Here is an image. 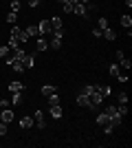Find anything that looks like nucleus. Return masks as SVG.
I'll list each match as a JSON object with an SVG mask.
<instances>
[{"mask_svg":"<svg viewBox=\"0 0 132 148\" xmlns=\"http://www.w3.org/2000/svg\"><path fill=\"white\" fill-rule=\"evenodd\" d=\"M7 47H9L11 51H18V49H22V47H20V42L16 40V38H9V42H7Z\"/></svg>","mask_w":132,"mask_h":148,"instance_id":"a211bd4d","label":"nucleus"},{"mask_svg":"<svg viewBox=\"0 0 132 148\" xmlns=\"http://www.w3.org/2000/svg\"><path fill=\"white\" fill-rule=\"evenodd\" d=\"M62 9H64V13H73V2H64Z\"/></svg>","mask_w":132,"mask_h":148,"instance_id":"2f4dec72","label":"nucleus"},{"mask_svg":"<svg viewBox=\"0 0 132 148\" xmlns=\"http://www.w3.org/2000/svg\"><path fill=\"white\" fill-rule=\"evenodd\" d=\"M13 117H16V115H13L11 108H2V111H0V119H2L5 124H11V122H13Z\"/></svg>","mask_w":132,"mask_h":148,"instance_id":"20e7f679","label":"nucleus"},{"mask_svg":"<svg viewBox=\"0 0 132 148\" xmlns=\"http://www.w3.org/2000/svg\"><path fill=\"white\" fill-rule=\"evenodd\" d=\"M51 20V27H53V31H57V29H64V22H62V18H49Z\"/></svg>","mask_w":132,"mask_h":148,"instance_id":"4468645a","label":"nucleus"},{"mask_svg":"<svg viewBox=\"0 0 132 148\" xmlns=\"http://www.w3.org/2000/svg\"><path fill=\"white\" fill-rule=\"evenodd\" d=\"M101 38H106V40H110V42H112V40H117V33H114L110 27H106V29L101 31Z\"/></svg>","mask_w":132,"mask_h":148,"instance_id":"9b49d317","label":"nucleus"},{"mask_svg":"<svg viewBox=\"0 0 132 148\" xmlns=\"http://www.w3.org/2000/svg\"><path fill=\"white\" fill-rule=\"evenodd\" d=\"M7 130H9V126L2 122V124H0V135H7Z\"/></svg>","mask_w":132,"mask_h":148,"instance_id":"c9c22d12","label":"nucleus"},{"mask_svg":"<svg viewBox=\"0 0 132 148\" xmlns=\"http://www.w3.org/2000/svg\"><path fill=\"white\" fill-rule=\"evenodd\" d=\"M9 104H11V99H7V97H0V111H2V108H7Z\"/></svg>","mask_w":132,"mask_h":148,"instance_id":"473e14b6","label":"nucleus"},{"mask_svg":"<svg viewBox=\"0 0 132 148\" xmlns=\"http://www.w3.org/2000/svg\"><path fill=\"white\" fill-rule=\"evenodd\" d=\"M108 122H110V117H108L106 113H99V115H97V124H99V126H106Z\"/></svg>","mask_w":132,"mask_h":148,"instance_id":"aec40b11","label":"nucleus"},{"mask_svg":"<svg viewBox=\"0 0 132 148\" xmlns=\"http://www.w3.org/2000/svg\"><path fill=\"white\" fill-rule=\"evenodd\" d=\"M22 64H24V69H31L33 64H35V58H33V53H24V56H22Z\"/></svg>","mask_w":132,"mask_h":148,"instance_id":"1a4fd4ad","label":"nucleus"},{"mask_svg":"<svg viewBox=\"0 0 132 148\" xmlns=\"http://www.w3.org/2000/svg\"><path fill=\"white\" fill-rule=\"evenodd\" d=\"M93 38H101V29H97V27H95V29H93Z\"/></svg>","mask_w":132,"mask_h":148,"instance_id":"e433bc0d","label":"nucleus"},{"mask_svg":"<svg viewBox=\"0 0 132 148\" xmlns=\"http://www.w3.org/2000/svg\"><path fill=\"white\" fill-rule=\"evenodd\" d=\"M73 13H77V16H82V18H88V13H86V7H84L82 2H77V5H73Z\"/></svg>","mask_w":132,"mask_h":148,"instance_id":"9d476101","label":"nucleus"},{"mask_svg":"<svg viewBox=\"0 0 132 148\" xmlns=\"http://www.w3.org/2000/svg\"><path fill=\"white\" fill-rule=\"evenodd\" d=\"M104 113H106L108 117H112L114 113H117V106H106V111H104Z\"/></svg>","mask_w":132,"mask_h":148,"instance_id":"c756f323","label":"nucleus"},{"mask_svg":"<svg viewBox=\"0 0 132 148\" xmlns=\"http://www.w3.org/2000/svg\"><path fill=\"white\" fill-rule=\"evenodd\" d=\"M117 80H119L121 84H126V82H128V73H121V71H119V75H117Z\"/></svg>","mask_w":132,"mask_h":148,"instance_id":"f704fd0d","label":"nucleus"},{"mask_svg":"<svg viewBox=\"0 0 132 148\" xmlns=\"http://www.w3.org/2000/svg\"><path fill=\"white\" fill-rule=\"evenodd\" d=\"M119 71H121L119 64H110V69H108V73L112 75V77H117V75H119Z\"/></svg>","mask_w":132,"mask_h":148,"instance_id":"5701e85b","label":"nucleus"},{"mask_svg":"<svg viewBox=\"0 0 132 148\" xmlns=\"http://www.w3.org/2000/svg\"><path fill=\"white\" fill-rule=\"evenodd\" d=\"M5 20H7V22H9V25L13 27V25H16V20H18V13H16V11H9V13H7V18H5Z\"/></svg>","mask_w":132,"mask_h":148,"instance_id":"412c9836","label":"nucleus"},{"mask_svg":"<svg viewBox=\"0 0 132 148\" xmlns=\"http://www.w3.org/2000/svg\"><path fill=\"white\" fill-rule=\"evenodd\" d=\"M57 2H60V5H64V2H68V0H57Z\"/></svg>","mask_w":132,"mask_h":148,"instance_id":"58836bf2","label":"nucleus"},{"mask_svg":"<svg viewBox=\"0 0 132 148\" xmlns=\"http://www.w3.org/2000/svg\"><path fill=\"white\" fill-rule=\"evenodd\" d=\"M24 31H26V36H29V38H31V36H40V27L38 25H29Z\"/></svg>","mask_w":132,"mask_h":148,"instance_id":"dca6fc26","label":"nucleus"},{"mask_svg":"<svg viewBox=\"0 0 132 148\" xmlns=\"http://www.w3.org/2000/svg\"><path fill=\"white\" fill-rule=\"evenodd\" d=\"M117 99H119V104H128V93H119Z\"/></svg>","mask_w":132,"mask_h":148,"instance_id":"7c9ffc66","label":"nucleus"},{"mask_svg":"<svg viewBox=\"0 0 132 148\" xmlns=\"http://www.w3.org/2000/svg\"><path fill=\"white\" fill-rule=\"evenodd\" d=\"M106 27H110V25H108V20H106V18H97V29H101V31H104Z\"/></svg>","mask_w":132,"mask_h":148,"instance_id":"a878e982","label":"nucleus"},{"mask_svg":"<svg viewBox=\"0 0 132 148\" xmlns=\"http://www.w3.org/2000/svg\"><path fill=\"white\" fill-rule=\"evenodd\" d=\"M40 91H42V95L46 97V95H51V93H57V86H53V84H44Z\"/></svg>","mask_w":132,"mask_h":148,"instance_id":"2eb2a0df","label":"nucleus"},{"mask_svg":"<svg viewBox=\"0 0 132 148\" xmlns=\"http://www.w3.org/2000/svg\"><path fill=\"white\" fill-rule=\"evenodd\" d=\"M35 49H38L40 53H42V51H46V49H49V42H46V40H44V38L40 36L38 40H35Z\"/></svg>","mask_w":132,"mask_h":148,"instance_id":"f8f14e48","label":"nucleus"},{"mask_svg":"<svg viewBox=\"0 0 132 148\" xmlns=\"http://www.w3.org/2000/svg\"><path fill=\"white\" fill-rule=\"evenodd\" d=\"M114 58H117V64H119L123 71H130L132 62H130V58H126V53H123V51H117V53H114Z\"/></svg>","mask_w":132,"mask_h":148,"instance_id":"f03ea898","label":"nucleus"},{"mask_svg":"<svg viewBox=\"0 0 132 148\" xmlns=\"http://www.w3.org/2000/svg\"><path fill=\"white\" fill-rule=\"evenodd\" d=\"M49 47H51V49H62V38H57V36H53V40H51V42H49Z\"/></svg>","mask_w":132,"mask_h":148,"instance_id":"f3484780","label":"nucleus"},{"mask_svg":"<svg viewBox=\"0 0 132 148\" xmlns=\"http://www.w3.org/2000/svg\"><path fill=\"white\" fill-rule=\"evenodd\" d=\"M9 53H11V49H9L7 44H2V47H0V58H7Z\"/></svg>","mask_w":132,"mask_h":148,"instance_id":"cd10ccee","label":"nucleus"},{"mask_svg":"<svg viewBox=\"0 0 132 148\" xmlns=\"http://www.w3.org/2000/svg\"><path fill=\"white\" fill-rule=\"evenodd\" d=\"M121 27H123V29H132V18L130 16H121Z\"/></svg>","mask_w":132,"mask_h":148,"instance_id":"6ab92c4d","label":"nucleus"},{"mask_svg":"<svg viewBox=\"0 0 132 148\" xmlns=\"http://www.w3.org/2000/svg\"><path fill=\"white\" fill-rule=\"evenodd\" d=\"M26 2H29V7H38L40 0H26Z\"/></svg>","mask_w":132,"mask_h":148,"instance_id":"4c0bfd02","label":"nucleus"},{"mask_svg":"<svg viewBox=\"0 0 132 148\" xmlns=\"http://www.w3.org/2000/svg\"><path fill=\"white\" fill-rule=\"evenodd\" d=\"M117 113H119L121 117H126V115H128V106H126V104H121V106H117Z\"/></svg>","mask_w":132,"mask_h":148,"instance_id":"c85d7f7f","label":"nucleus"},{"mask_svg":"<svg viewBox=\"0 0 132 148\" xmlns=\"http://www.w3.org/2000/svg\"><path fill=\"white\" fill-rule=\"evenodd\" d=\"M46 102H49V106L60 104V97H57V93H51V95H46Z\"/></svg>","mask_w":132,"mask_h":148,"instance_id":"4be33fe9","label":"nucleus"},{"mask_svg":"<svg viewBox=\"0 0 132 148\" xmlns=\"http://www.w3.org/2000/svg\"><path fill=\"white\" fill-rule=\"evenodd\" d=\"M77 106H82V108H90V97L84 95V93H79V95H77Z\"/></svg>","mask_w":132,"mask_h":148,"instance_id":"0eeeda50","label":"nucleus"},{"mask_svg":"<svg viewBox=\"0 0 132 148\" xmlns=\"http://www.w3.org/2000/svg\"><path fill=\"white\" fill-rule=\"evenodd\" d=\"M104 133H106V135H112V133H114V126H112V124H106V126H104Z\"/></svg>","mask_w":132,"mask_h":148,"instance_id":"72a5a7b5","label":"nucleus"},{"mask_svg":"<svg viewBox=\"0 0 132 148\" xmlns=\"http://www.w3.org/2000/svg\"><path fill=\"white\" fill-rule=\"evenodd\" d=\"M99 93L104 95V97H110V95H112V88H110V86H101V84H99Z\"/></svg>","mask_w":132,"mask_h":148,"instance_id":"393cba45","label":"nucleus"},{"mask_svg":"<svg viewBox=\"0 0 132 148\" xmlns=\"http://www.w3.org/2000/svg\"><path fill=\"white\" fill-rule=\"evenodd\" d=\"M24 84H22V82H11V84H9V91H11V93H22V91H24Z\"/></svg>","mask_w":132,"mask_h":148,"instance_id":"ddd939ff","label":"nucleus"},{"mask_svg":"<svg viewBox=\"0 0 132 148\" xmlns=\"http://www.w3.org/2000/svg\"><path fill=\"white\" fill-rule=\"evenodd\" d=\"M40 36H51L53 33V27H51V20L49 18H44V20H40Z\"/></svg>","mask_w":132,"mask_h":148,"instance_id":"7ed1b4c3","label":"nucleus"},{"mask_svg":"<svg viewBox=\"0 0 132 148\" xmlns=\"http://www.w3.org/2000/svg\"><path fill=\"white\" fill-rule=\"evenodd\" d=\"M33 122H35V126H38L40 130H42L44 126H46V124H44V113L42 111H35V113H33Z\"/></svg>","mask_w":132,"mask_h":148,"instance_id":"39448f33","label":"nucleus"},{"mask_svg":"<svg viewBox=\"0 0 132 148\" xmlns=\"http://www.w3.org/2000/svg\"><path fill=\"white\" fill-rule=\"evenodd\" d=\"M31 126H35V122H33V115H24V117L20 119V128H31Z\"/></svg>","mask_w":132,"mask_h":148,"instance_id":"6e6552de","label":"nucleus"},{"mask_svg":"<svg viewBox=\"0 0 132 148\" xmlns=\"http://www.w3.org/2000/svg\"><path fill=\"white\" fill-rule=\"evenodd\" d=\"M9 38H16V40H18L20 44H24L26 40H29V36H26V31H24V29H20V27H16V25L11 27V36H9Z\"/></svg>","mask_w":132,"mask_h":148,"instance_id":"f257e3e1","label":"nucleus"},{"mask_svg":"<svg viewBox=\"0 0 132 148\" xmlns=\"http://www.w3.org/2000/svg\"><path fill=\"white\" fill-rule=\"evenodd\" d=\"M49 113H51V117H53V119H62V115H64L60 104H53V106L49 108Z\"/></svg>","mask_w":132,"mask_h":148,"instance_id":"423d86ee","label":"nucleus"},{"mask_svg":"<svg viewBox=\"0 0 132 148\" xmlns=\"http://www.w3.org/2000/svg\"><path fill=\"white\" fill-rule=\"evenodd\" d=\"M9 9H11V11H16V13H18L20 9H22V5H20V0H11V2H9Z\"/></svg>","mask_w":132,"mask_h":148,"instance_id":"b1692460","label":"nucleus"},{"mask_svg":"<svg viewBox=\"0 0 132 148\" xmlns=\"http://www.w3.org/2000/svg\"><path fill=\"white\" fill-rule=\"evenodd\" d=\"M20 102H22V93H13V97H11V104H13V106H18Z\"/></svg>","mask_w":132,"mask_h":148,"instance_id":"bb28decb","label":"nucleus"}]
</instances>
